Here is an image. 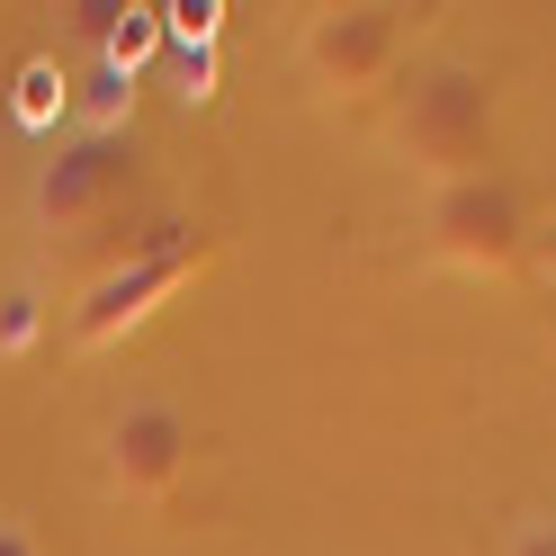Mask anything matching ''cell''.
<instances>
[{
    "instance_id": "5b68a950",
    "label": "cell",
    "mask_w": 556,
    "mask_h": 556,
    "mask_svg": "<svg viewBox=\"0 0 556 556\" xmlns=\"http://www.w3.org/2000/svg\"><path fill=\"white\" fill-rule=\"evenodd\" d=\"M404 54V18L377 10V0H351V10H315L305 18V73L341 99H368L377 81L395 73Z\"/></svg>"
},
{
    "instance_id": "30bf717a",
    "label": "cell",
    "mask_w": 556,
    "mask_h": 556,
    "mask_svg": "<svg viewBox=\"0 0 556 556\" xmlns=\"http://www.w3.org/2000/svg\"><path fill=\"white\" fill-rule=\"evenodd\" d=\"M0 556H46V547H37V530H27V520H0Z\"/></svg>"
},
{
    "instance_id": "7a4b0ae2",
    "label": "cell",
    "mask_w": 556,
    "mask_h": 556,
    "mask_svg": "<svg viewBox=\"0 0 556 556\" xmlns=\"http://www.w3.org/2000/svg\"><path fill=\"white\" fill-rule=\"evenodd\" d=\"M530 198L503 170H476V180H440L422 206V252L440 269H467V278H511L530 261Z\"/></svg>"
},
{
    "instance_id": "9c48e42d",
    "label": "cell",
    "mask_w": 556,
    "mask_h": 556,
    "mask_svg": "<svg viewBox=\"0 0 556 556\" xmlns=\"http://www.w3.org/2000/svg\"><path fill=\"white\" fill-rule=\"evenodd\" d=\"M511 556H556V520H530V530L511 539Z\"/></svg>"
},
{
    "instance_id": "8fae6325",
    "label": "cell",
    "mask_w": 556,
    "mask_h": 556,
    "mask_svg": "<svg viewBox=\"0 0 556 556\" xmlns=\"http://www.w3.org/2000/svg\"><path fill=\"white\" fill-rule=\"evenodd\" d=\"M547 269H556V233H547Z\"/></svg>"
},
{
    "instance_id": "8992f818",
    "label": "cell",
    "mask_w": 556,
    "mask_h": 556,
    "mask_svg": "<svg viewBox=\"0 0 556 556\" xmlns=\"http://www.w3.org/2000/svg\"><path fill=\"white\" fill-rule=\"evenodd\" d=\"M189 422L170 404H126L109 422V494L117 503H170L189 476Z\"/></svg>"
},
{
    "instance_id": "ba28073f",
    "label": "cell",
    "mask_w": 556,
    "mask_h": 556,
    "mask_svg": "<svg viewBox=\"0 0 556 556\" xmlns=\"http://www.w3.org/2000/svg\"><path fill=\"white\" fill-rule=\"evenodd\" d=\"M37 305H46L37 288H10V296H0V351H10V359L37 341Z\"/></svg>"
},
{
    "instance_id": "3957f363",
    "label": "cell",
    "mask_w": 556,
    "mask_h": 556,
    "mask_svg": "<svg viewBox=\"0 0 556 556\" xmlns=\"http://www.w3.org/2000/svg\"><path fill=\"white\" fill-rule=\"evenodd\" d=\"M206 269H216V233L206 225H162L135 261H117L109 278H90V296L73 305V341L81 351H109V341H126L135 324H153L162 296H180Z\"/></svg>"
},
{
    "instance_id": "277c9868",
    "label": "cell",
    "mask_w": 556,
    "mask_h": 556,
    "mask_svg": "<svg viewBox=\"0 0 556 556\" xmlns=\"http://www.w3.org/2000/svg\"><path fill=\"white\" fill-rule=\"evenodd\" d=\"M135 189H144V144L126 126H99V135L54 144V162L37 170V216L54 233H109Z\"/></svg>"
},
{
    "instance_id": "52a82bcc",
    "label": "cell",
    "mask_w": 556,
    "mask_h": 556,
    "mask_svg": "<svg viewBox=\"0 0 556 556\" xmlns=\"http://www.w3.org/2000/svg\"><path fill=\"white\" fill-rule=\"evenodd\" d=\"M54 109H63V73H54V63H27V73H18V117L46 126Z\"/></svg>"
},
{
    "instance_id": "6da1fadb",
    "label": "cell",
    "mask_w": 556,
    "mask_h": 556,
    "mask_svg": "<svg viewBox=\"0 0 556 556\" xmlns=\"http://www.w3.org/2000/svg\"><path fill=\"white\" fill-rule=\"evenodd\" d=\"M395 144L431 180H476L494 170V81L467 63H422L395 99Z\"/></svg>"
}]
</instances>
